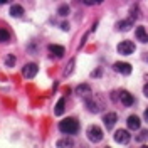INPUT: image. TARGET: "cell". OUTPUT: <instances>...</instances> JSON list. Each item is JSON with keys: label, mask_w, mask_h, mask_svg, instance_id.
I'll use <instances>...</instances> for the list:
<instances>
[{"label": "cell", "mask_w": 148, "mask_h": 148, "mask_svg": "<svg viewBox=\"0 0 148 148\" xmlns=\"http://www.w3.org/2000/svg\"><path fill=\"white\" fill-rule=\"evenodd\" d=\"M59 130L64 135H74L79 131V121L76 118H64L62 121H59Z\"/></svg>", "instance_id": "cell-1"}, {"label": "cell", "mask_w": 148, "mask_h": 148, "mask_svg": "<svg viewBox=\"0 0 148 148\" xmlns=\"http://www.w3.org/2000/svg\"><path fill=\"white\" fill-rule=\"evenodd\" d=\"M86 136L91 143H99L103 140V130L96 125H89L88 130H86Z\"/></svg>", "instance_id": "cell-2"}, {"label": "cell", "mask_w": 148, "mask_h": 148, "mask_svg": "<svg viewBox=\"0 0 148 148\" xmlns=\"http://www.w3.org/2000/svg\"><path fill=\"white\" fill-rule=\"evenodd\" d=\"M135 49H136V46L133 40H121L118 44V52L121 56H131L135 52Z\"/></svg>", "instance_id": "cell-3"}, {"label": "cell", "mask_w": 148, "mask_h": 148, "mask_svg": "<svg viewBox=\"0 0 148 148\" xmlns=\"http://www.w3.org/2000/svg\"><path fill=\"white\" fill-rule=\"evenodd\" d=\"M114 141L116 143H120V145H126L130 143V140H131V135H130V130H118V131H114Z\"/></svg>", "instance_id": "cell-4"}, {"label": "cell", "mask_w": 148, "mask_h": 148, "mask_svg": "<svg viewBox=\"0 0 148 148\" xmlns=\"http://www.w3.org/2000/svg\"><path fill=\"white\" fill-rule=\"evenodd\" d=\"M37 71H39V66H37L36 62H29V64H25L22 67V76H24L25 79H32L37 74Z\"/></svg>", "instance_id": "cell-5"}, {"label": "cell", "mask_w": 148, "mask_h": 148, "mask_svg": "<svg viewBox=\"0 0 148 148\" xmlns=\"http://www.w3.org/2000/svg\"><path fill=\"white\" fill-rule=\"evenodd\" d=\"M113 69H114L116 73L123 74V76H130L131 71H133L131 64H128V62H114V64H113Z\"/></svg>", "instance_id": "cell-6"}, {"label": "cell", "mask_w": 148, "mask_h": 148, "mask_svg": "<svg viewBox=\"0 0 148 148\" xmlns=\"http://www.w3.org/2000/svg\"><path fill=\"white\" fill-rule=\"evenodd\" d=\"M126 126H128L130 131H138L140 126H141V121H140V118L136 114H131V116H128V120H126Z\"/></svg>", "instance_id": "cell-7"}, {"label": "cell", "mask_w": 148, "mask_h": 148, "mask_svg": "<svg viewBox=\"0 0 148 148\" xmlns=\"http://www.w3.org/2000/svg\"><path fill=\"white\" fill-rule=\"evenodd\" d=\"M118 98H120V101L125 104V106H133L135 104V98H133V94L128 91H120L118 92Z\"/></svg>", "instance_id": "cell-8"}, {"label": "cell", "mask_w": 148, "mask_h": 148, "mask_svg": "<svg viewBox=\"0 0 148 148\" xmlns=\"http://www.w3.org/2000/svg\"><path fill=\"white\" fill-rule=\"evenodd\" d=\"M103 121H104V126L108 130H113L114 125H116V121H118V114H116V113H106L104 118H103Z\"/></svg>", "instance_id": "cell-9"}, {"label": "cell", "mask_w": 148, "mask_h": 148, "mask_svg": "<svg viewBox=\"0 0 148 148\" xmlns=\"http://www.w3.org/2000/svg\"><path fill=\"white\" fill-rule=\"evenodd\" d=\"M76 94H77V96H79V98H84V99H86V98H89V96H91V86H89V84H79V86H77V88H76Z\"/></svg>", "instance_id": "cell-10"}, {"label": "cell", "mask_w": 148, "mask_h": 148, "mask_svg": "<svg viewBox=\"0 0 148 148\" xmlns=\"http://www.w3.org/2000/svg\"><path fill=\"white\" fill-rule=\"evenodd\" d=\"M86 108L91 111V113H99L101 104L96 101V99H92V96H89V98H86Z\"/></svg>", "instance_id": "cell-11"}, {"label": "cell", "mask_w": 148, "mask_h": 148, "mask_svg": "<svg viewBox=\"0 0 148 148\" xmlns=\"http://www.w3.org/2000/svg\"><path fill=\"white\" fill-rule=\"evenodd\" d=\"M135 37H136V40H140V42H143V44H148V32L145 30V27H136V30H135Z\"/></svg>", "instance_id": "cell-12"}, {"label": "cell", "mask_w": 148, "mask_h": 148, "mask_svg": "<svg viewBox=\"0 0 148 148\" xmlns=\"http://www.w3.org/2000/svg\"><path fill=\"white\" fill-rule=\"evenodd\" d=\"M49 52L54 56V57H62L66 54V49L62 46H57V44H51L49 46Z\"/></svg>", "instance_id": "cell-13"}, {"label": "cell", "mask_w": 148, "mask_h": 148, "mask_svg": "<svg viewBox=\"0 0 148 148\" xmlns=\"http://www.w3.org/2000/svg\"><path fill=\"white\" fill-rule=\"evenodd\" d=\"M133 18H126V20H120L118 24H116V29L120 30V32H126V30H130L131 29V25H133Z\"/></svg>", "instance_id": "cell-14"}, {"label": "cell", "mask_w": 148, "mask_h": 148, "mask_svg": "<svg viewBox=\"0 0 148 148\" xmlns=\"http://www.w3.org/2000/svg\"><path fill=\"white\" fill-rule=\"evenodd\" d=\"M64 110H66V99H64V98H61V99L57 101V104H56L54 114H56V116H61V114L64 113Z\"/></svg>", "instance_id": "cell-15"}, {"label": "cell", "mask_w": 148, "mask_h": 148, "mask_svg": "<svg viewBox=\"0 0 148 148\" xmlns=\"http://www.w3.org/2000/svg\"><path fill=\"white\" fill-rule=\"evenodd\" d=\"M10 15L12 17H22L24 15V7L22 5H12L10 7Z\"/></svg>", "instance_id": "cell-16"}, {"label": "cell", "mask_w": 148, "mask_h": 148, "mask_svg": "<svg viewBox=\"0 0 148 148\" xmlns=\"http://www.w3.org/2000/svg\"><path fill=\"white\" fill-rule=\"evenodd\" d=\"M57 147H61V148L74 147V141L71 138H62V140H59V141H57Z\"/></svg>", "instance_id": "cell-17"}, {"label": "cell", "mask_w": 148, "mask_h": 148, "mask_svg": "<svg viewBox=\"0 0 148 148\" xmlns=\"http://www.w3.org/2000/svg\"><path fill=\"white\" fill-rule=\"evenodd\" d=\"M74 64H76V59H71V61L67 62V66H66V69H64V76H66V77L73 74V71H74Z\"/></svg>", "instance_id": "cell-18"}, {"label": "cell", "mask_w": 148, "mask_h": 148, "mask_svg": "<svg viewBox=\"0 0 148 148\" xmlns=\"http://www.w3.org/2000/svg\"><path fill=\"white\" fill-rule=\"evenodd\" d=\"M57 14H59L61 17H67V15H69V5H67V3H62V5H59V9H57Z\"/></svg>", "instance_id": "cell-19"}, {"label": "cell", "mask_w": 148, "mask_h": 148, "mask_svg": "<svg viewBox=\"0 0 148 148\" xmlns=\"http://www.w3.org/2000/svg\"><path fill=\"white\" fill-rule=\"evenodd\" d=\"M9 40H10V34L7 32V29H0V42L5 44V42H9Z\"/></svg>", "instance_id": "cell-20"}, {"label": "cell", "mask_w": 148, "mask_h": 148, "mask_svg": "<svg viewBox=\"0 0 148 148\" xmlns=\"http://www.w3.org/2000/svg\"><path fill=\"white\" fill-rule=\"evenodd\" d=\"M148 140V130H145V131H140L138 135H136V141H147Z\"/></svg>", "instance_id": "cell-21"}, {"label": "cell", "mask_w": 148, "mask_h": 148, "mask_svg": "<svg viewBox=\"0 0 148 148\" xmlns=\"http://www.w3.org/2000/svg\"><path fill=\"white\" fill-rule=\"evenodd\" d=\"M14 64H15V57L12 54L7 56V57H5V66H7V67H14Z\"/></svg>", "instance_id": "cell-22"}, {"label": "cell", "mask_w": 148, "mask_h": 148, "mask_svg": "<svg viewBox=\"0 0 148 148\" xmlns=\"http://www.w3.org/2000/svg\"><path fill=\"white\" fill-rule=\"evenodd\" d=\"M138 17H140V14H138V7L135 5L133 9L130 10V18H133V20H136Z\"/></svg>", "instance_id": "cell-23"}, {"label": "cell", "mask_w": 148, "mask_h": 148, "mask_svg": "<svg viewBox=\"0 0 148 148\" xmlns=\"http://www.w3.org/2000/svg\"><path fill=\"white\" fill-rule=\"evenodd\" d=\"M83 2H84V5H91V7L92 5H101L103 3V0H83Z\"/></svg>", "instance_id": "cell-24"}, {"label": "cell", "mask_w": 148, "mask_h": 148, "mask_svg": "<svg viewBox=\"0 0 148 148\" xmlns=\"http://www.w3.org/2000/svg\"><path fill=\"white\" fill-rule=\"evenodd\" d=\"M61 29H62V30H69V24H67V22L61 24Z\"/></svg>", "instance_id": "cell-25"}, {"label": "cell", "mask_w": 148, "mask_h": 148, "mask_svg": "<svg viewBox=\"0 0 148 148\" xmlns=\"http://www.w3.org/2000/svg\"><path fill=\"white\" fill-rule=\"evenodd\" d=\"M143 94H145V96L148 98V83L145 84V86H143Z\"/></svg>", "instance_id": "cell-26"}, {"label": "cell", "mask_w": 148, "mask_h": 148, "mask_svg": "<svg viewBox=\"0 0 148 148\" xmlns=\"http://www.w3.org/2000/svg\"><path fill=\"white\" fill-rule=\"evenodd\" d=\"M99 74H101V69H96V71H94V73H92V76H94V77H96V76H99Z\"/></svg>", "instance_id": "cell-27"}, {"label": "cell", "mask_w": 148, "mask_h": 148, "mask_svg": "<svg viewBox=\"0 0 148 148\" xmlns=\"http://www.w3.org/2000/svg\"><path fill=\"white\" fill-rule=\"evenodd\" d=\"M145 121H147V123H148V108H147V110H145Z\"/></svg>", "instance_id": "cell-28"}, {"label": "cell", "mask_w": 148, "mask_h": 148, "mask_svg": "<svg viewBox=\"0 0 148 148\" xmlns=\"http://www.w3.org/2000/svg\"><path fill=\"white\" fill-rule=\"evenodd\" d=\"M9 2H12V0H0V5H3V3H9Z\"/></svg>", "instance_id": "cell-29"}]
</instances>
